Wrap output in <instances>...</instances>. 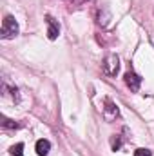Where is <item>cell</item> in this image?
<instances>
[{"mask_svg": "<svg viewBox=\"0 0 154 156\" xmlns=\"http://www.w3.org/2000/svg\"><path fill=\"white\" fill-rule=\"evenodd\" d=\"M111 147H113V151H120V147H121V138H120V134H114V136L111 138Z\"/></svg>", "mask_w": 154, "mask_h": 156, "instance_id": "8fae6325", "label": "cell"}, {"mask_svg": "<svg viewBox=\"0 0 154 156\" xmlns=\"http://www.w3.org/2000/svg\"><path fill=\"white\" fill-rule=\"evenodd\" d=\"M49 151H51V144H49V140L42 138V140L37 142V154L38 156H47L49 154Z\"/></svg>", "mask_w": 154, "mask_h": 156, "instance_id": "8992f818", "label": "cell"}, {"mask_svg": "<svg viewBox=\"0 0 154 156\" xmlns=\"http://www.w3.org/2000/svg\"><path fill=\"white\" fill-rule=\"evenodd\" d=\"M45 24H47V37L49 40H56L60 35V26L58 22L51 16V15H45Z\"/></svg>", "mask_w": 154, "mask_h": 156, "instance_id": "5b68a950", "label": "cell"}, {"mask_svg": "<svg viewBox=\"0 0 154 156\" xmlns=\"http://www.w3.org/2000/svg\"><path fill=\"white\" fill-rule=\"evenodd\" d=\"M134 156H152V153L149 149H136L134 151Z\"/></svg>", "mask_w": 154, "mask_h": 156, "instance_id": "7c38bea8", "label": "cell"}, {"mask_svg": "<svg viewBox=\"0 0 154 156\" xmlns=\"http://www.w3.org/2000/svg\"><path fill=\"white\" fill-rule=\"evenodd\" d=\"M103 116L107 122H113L116 118L120 116V111H118V105H116L113 100L105 98V107H103Z\"/></svg>", "mask_w": 154, "mask_h": 156, "instance_id": "277c9868", "label": "cell"}, {"mask_svg": "<svg viewBox=\"0 0 154 156\" xmlns=\"http://www.w3.org/2000/svg\"><path fill=\"white\" fill-rule=\"evenodd\" d=\"M109 20H111V13H109V9H107V7H103V13H102V9H98L96 22H98L102 27H105V26L109 24Z\"/></svg>", "mask_w": 154, "mask_h": 156, "instance_id": "ba28073f", "label": "cell"}, {"mask_svg": "<svg viewBox=\"0 0 154 156\" xmlns=\"http://www.w3.org/2000/svg\"><path fill=\"white\" fill-rule=\"evenodd\" d=\"M123 80H125V85H127L131 91H134V93H136V91L140 89V85H142V76H140V75H136V73H134V71H131V69L125 73Z\"/></svg>", "mask_w": 154, "mask_h": 156, "instance_id": "3957f363", "label": "cell"}, {"mask_svg": "<svg viewBox=\"0 0 154 156\" xmlns=\"http://www.w3.org/2000/svg\"><path fill=\"white\" fill-rule=\"evenodd\" d=\"M2 91H4V96H11L15 102H18V89L15 87V85H7V82H4V85H2Z\"/></svg>", "mask_w": 154, "mask_h": 156, "instance_id": "52a82bcc", "label": "cell"}, {"mask_svg": "<svg viewBox=\"0 0 154 156\" xmlns=\"http://www.w3.org/2000/svg\"><path fill=\"white\" fill-rule=\"evenodd\" d=\"M24 123H20V122H15V120H9V118L2 116V127L4 129H20Z\"/></svg>", "mask_w": 154, "mask_h": 156, "instance_id": "9c48e42d", "label": "cell"}, {"mask_svg": "<svg viewBox=\"0 0 154 156\" xmlns=\"http://www.w3.org/2000/svg\"><path fill=\"white\" fill-rule=\"evenodd\" d=\"M9 153L13 156H24V144H16L9 149Z\"/></svg>", "mask_w": 154, "mask_h": 156, "instance_id": "30bf717a", "label": "cell"}, {"mask_svg": "<svg viewBox=\"0 0 154 156\" xmlns=\"http://www.w3.org/2000/svg\"><path fill=\"white\" fill-rule=\"evenodd\" d=\"M18 31H20V27H18V22L15 20V16L7 15V16L4 18V22H2V31H0V37H2V40L15 38V37L18 35Z\"/></svg>", "mask_w": 154, "mask_h": 156, "instance_id": "6da1fadb", "label": "cell"}, {"mask_svg": "<svg viewBox=\"0 0 154 156\" xmlns=\"http://www.w3.org/2000/svg\"><path fill=\"white\" fill-rule=\"evenodd\" d=\"M102 71H103V75H107V76H116V75H118V71H120V58L116 56L114 53H109V55L103 58V62H102Z\"/></svg>", "mask_w": 154, "mask_h": 156, "instance_id": "7a4b0ae2", "label": "cell"}, {"mask_svg": "<svg viewBox=\"0 0 154 156\" xmlns=\"http://www.w3.org/2000/svg\"><path fill=\"white\" fill-rule=\"evenodd\" d=\"M87 0H71V4L75 5V7H78V5H82V4H85Z\"/></svg>", "mask_w": 154, "mask_h": 156, "instance_id": "4fadbf2b", "label": "cell"}]
</instances>
